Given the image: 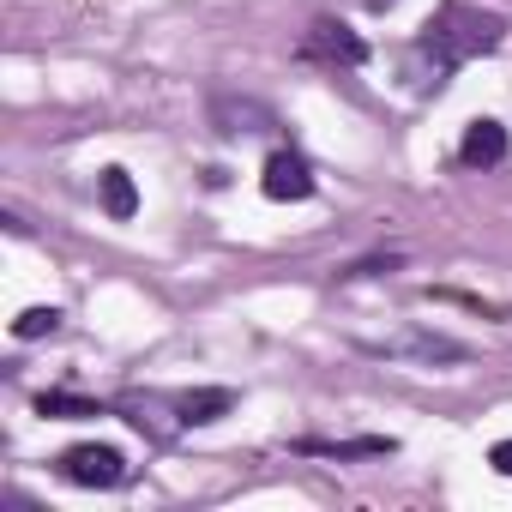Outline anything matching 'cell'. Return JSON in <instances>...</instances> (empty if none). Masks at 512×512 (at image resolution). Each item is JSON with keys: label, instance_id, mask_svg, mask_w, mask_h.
Returning a JSON list of instances; mask_svg holds the SVG:
<instances>
[{"label": "cell", "instance_id": "1", "mask_svg": "<svg viewBox=\"0 0 512 512\" xmlns=\"http://www.w3.org/2000/svg\"><path fill=\"white\" fill-rule=\"evenodd\" d=\"M500 37H506V19L500 13H482V7H470V0H446V7L416 31V43L404 49L410 91H440L464 61L494 55Z\"/></svg>", "mask_w": 512, "mask_h": 512}, {"label": "cell", "instance_id": "2", "mask_svg": "<svg viewBox=\"0 0 512 512\" xmlns=\"http://www.w3.org/2000/svg\"><path fill=\"white\" fill-rule=\"evenodd\" d=\"M55 470H61V482H73V488H121V482L133 476V464H127L121 446H67V452L55 458Z\"/></svg>", "mask_w": 512, "mask_h": 512}, {"label": "cell", "instance_id": "3", "mask_svg": "<svg viewBox=\"0 0 512 512\" xmlns=\"http://www.w3.org/2000/svg\"><path fill=\"white\" fill-rule=\"evenodd\" d=\"M302 61H320V67H362L368 61V43L350 31V25H338V19H314L308 31H302V49H296Z\"/></svg>", "mask_w": 512, "mask_h": 512}, {"label": "cell", "instance_id": "4", "mask_svg": "<svg viewBox=\"0 0 512 512\" xmlns=\"http://www.w3.org/2000/svg\"><path fill=\"white\" fill-rule=\"evenodd\" d=\"M211 127L223 139H253V133H272L278 115L260 103V97H235V91H217L211 97Z\"/></svg>", "mask_w": 512, "mask_h": 512}, {"label": "cell", "instance_id": "5", "mask_svg": "<svg viewBox=\"0 0 512 512\" xmlns=\"http://www.w3.org/2000/svg\"><path fill=\"white\" fill-rule=\"evenodd\" d=\"M260 187H266V199H278V205H302V199H314V163H308L302 151H272Z\"/></svg>", "mask_w": 512, "mask_h": 512}, {"label": "cell", "instance_id": "6", "mask_svg": "<svg viewBox=\"0 0 512 512\" xmlns=\"http://www.w3.org/2000/svg\"><path fill=\"white\" fill-rule=\"evenodd\" d=\"M506 151H512V139H506V127L488 121V115H476V121L464 127V139H458V163H464V169H500Z\"/></svg>", "mask_w": 512, "mask_h": 512}, {"label": "cell", "instance_id": "7", "mask_svg": "<svg viewBox=\"0 0 512 512\" xmlns=\"http://www.w3.org/2000/svg\"><path fill=\"white\" fill-rule=\"evenodd\" d=\"M169 410H175V422H181V428H205V422H217V416H229V410H235V392H229V386L175 392V398H169Z\"/></svg>", "mask_w": 512, "mask_h": 512}, {"label": "cell", "instance_id": "8", "mask_svg": "<svg viewBox=\"0 0 512 512\" xmlns=\"http://www.w3.org/2000/svg\"><path fill=\"white\" fill-rule=\"evenodd\" d=\"M380 350H386V356H422V362H464V356H470L458 338H440V332H410V338L380 344Z\"/></svg>", "mask_w": 512, "mask_h": 512}, {"label": "cell", "instance_id": "9", "mask_svg": "<svg viewBox=\"0 0 512 512\" xmlns=\"http://www.w3.org/2000/svg\"><path fill=\"white\" fill-rule=\"evenodd\" d=\"M296 452H308V458H386L398 446L386 434H362V440H296Z\"/></svg>", "mask_w": 512, "mask_h": 512}, {"label": "cell", "instance_id": "10", "mask_svg": "<svg viewBox=\"0 0 512 512\" xmlns=\"http://www.w3.org/2000/svg\"><path fill=\"white\" fill-rule=\"evenodd\" d=\"M97 193H103V211H109L115 223L139 217V187H133L127 169H103V175H97Z\"/></svg>", "mask_w": 512, "mask_h": 512}, {"label": "cell", "instance_id": "11", "mask_svg": "<svg viewBox=\"0 0 512 512\" xmlns=\"http://www.w3.org/2000/svg\"><path fill=\"white\" fill-rule=\"evenodd\" d=\"M37 410H43V416H61V422L103 416V404H97V398H73V392H43V398H37Z\"/></svg>", "mask_w": 512, "mask_h": 512}, {"label": "cell", "instance_id": "12", "mask_svg": "<svg viewBox=\"0 0 512 512\" xmlns=\"http://www.w3.org/2000/svg\"><path fill=\"white\" fill-rule=\"evenodd\" d=\"M55 326H61V308H25L13 320V338H49Z\"/></svg>", "mask_w": 512, "mask_h": 512}, {"label": "cell", "instance_id": "13", "mask_svg": "<svg viewBox=\"0 0 512 512\" xmlns=\"http://www.w3.org/2000/svg\"><path fill=\"white\" fill-rule=\"evenodd\" d=\"M488 464H494V470H500V476H512V440H500V446H494V452H488Z\"/></svg>", "mask_w": 512, "mask_h": 512}, {"label": "cell", "instance_id": "14", "mask_svg": "<svg viewBox=\"0 0 512 512\" xmlns=\"http://www.w3.org/2000/svg\"><path fill=\"white\" fill-rule=\"evenodd\" d=\"M398 7V0H368V13H392Z\"/></svg>", "mask_w": 512, "mask_h": 512}]
</instances>
